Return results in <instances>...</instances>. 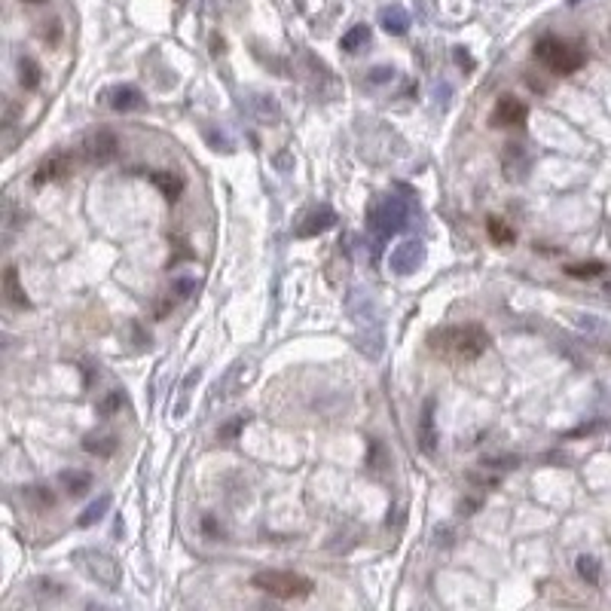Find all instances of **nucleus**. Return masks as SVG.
Here are the masks:
<instances>
[{
  "label": "nucleus",
  "instance_id": "f704fd0d",
  "mask_svg": "<svg viewBox=\"0 0 611 611\" xmlns=\"http://www.w3.org/2000/svg\"><path fill=\"white\" fill-rule=\"evenodd\" d=\"M25 3H43V0H25Z\"/></svg>",
  "mask_w": 611,
  "mask_h": 611
},
{
  "label": "nucleus",
  "instance_id": "4be33fe9",
  "mask_svg": "<svg viewBox=\"0 0 611 611\" xmlns=\"http://www.w3.org/2000/svg\"><path fill=\"white\" fill-rule=\"evenodd\" d=\"M364 43H370V28L367 25H355L352 31H345L343 40H339L343 52H358Z\"/></svg>",
  "mask_w": 611,
  "mask_h": 611
},
{
  "label": "nucleus",
  "instance_id": "bb28decb",
  "mask_svg": "<svg viewBox=\"0 0 611 611\" xmlns=\"http://www.w3.org/2000/svg\"><path fill=\"white\" fill-rule=\"evenodd\" d=\"M245 422H247V419H245V416H238V419H233V422H227V425H223V428H220V437H223V440H229V437H236V434H238V428H245Z\"/></svg>",
  "mask_w": 611,
  "mask_h": 611
},
{
  "label": "nucleus",
  "instance_id": "4468645a",
  "mask_svg": "<svg viewBox=\"0 0 611 611\" xmlns=\"http://www.w3.org/2000/svg\"><path fill=\"white\" fill-rule=\"evenodd\" d=\"M111 107H113V111H120V113H126V111H138V107H144V95H141V89H135V86H120V89H113V95H111Z\"/></svg>",
  "mask_w": 611,
  "mask_h": 611
},
{
  "label": "nucleus",
  "instance_id": "423d86ee",
  "mask_svg": "<svg viewBox=\"0 0 611 611\" xmlns=\"http://www.w3.org/2000/svg\"><path fill=\"white\" fill-rule=\"evenodd\" d=\"M80 153L92 162V165H107V162H113L120 156V138L113 135L111 129H98L83 141Z\"/></svg>",
  "mask_w": 611,
  "mask_h": 611
},
{
  "label": "nucleus",
  "instance_id": "20e7f679",
  "mask_svg": "<svg viewBox=\"0 0 611 611\" xmlns=\"http://www.w3.org/2000/svg\"><path fill=\"white\" fill-rule=\"evenodd\" d=\"M409 223V205L400 196H385L370 205L367 211V227L376 238H391Z\"/></svg>",
  "mask_w": 611,
  "mask_h": 611
},
{
  "label": "nucleus",
  "instance_id": "1a4fd4ad",
  "mask_svg": "<svg viewBox=\"0 0 611 611\" xmlns=\"http://www.w3.org/2000/svg\"><path fill=\"white\" fill-rule=\"evenodd\" d=\"M526 122V104L520 98L514 95H501L495 101V111H492V126L495 129H514V126H523Z\"/></svg>",
  "mask_w": 611,
  "mask_h": 611
},
{
  "label": "nucleus",
  "instance_id": "ddd939ff",
  "mask_svg": "<svg viewBox=\"0 0 611 611\" xmlns=\"http://www.w3.org/2000/svg\"><path fill=\"white\" fill-rule=\"evenodd\" d=\"M58 480H61V486L67 489V495H74V498H80V495H86V492L92 489V474H89V471H80V468L61 471Z\"/></svg>",
  "mask_w": 611,
  "mask_h": 611
},
{
  "label": "nucleus",
  "instance_id": "72a5a7b5",
  "mask_svg": "<svg viewBox=\"0 0 611 611\" xmlns=\"http://www.w3.org/2000/svg\"><path fill=\"white\" fill-rule=\"evenodd\" d=\"M89 611H104V608H98V605H89Z\"/></svg>",
  "mask_w": 611,
  "mask_h": 611
},
{
  "label": "nucleus",
  "instance_id": "a211bd4d",
  "mask_svg": "<svg viewBox=\"0 0 611 611\" xmlns=\"http://www.w3.org/2000/svg\"><path fill=\"white\" fill-rule=\"evenodd\" d=\"M111 505H113L111 495H101V498L92 501V505H89L86 510H83L80 516H76V526H80V529H89V526H95V523L107 514V510H111Z\"/></svg>",
  "mask_w": 611,
  "mask_h": 611
},
{
  "label": "nucleus",
  "instance_id": "473e14b6",
  "mask_svg": "<svg viewBox=\"0 0 611 611\" xmlns=\"http://www.w3.org/2000/svg\"><path fill=\"white\" fill-rule=\"evenodd\" d=\"M455 58L462 61V67H465V71H471V67H474V61L468 58V52H462V49H455Z\"/></svg>",
  "mask_w": 611,
  "mask_h": 611
},
{
  "label": "nucleus",
  "instance_id": "a878e982",
  "mask_svg": "<svg viewBox=\"0 0 611 611\" xmlns=\"http://www.w3.org/2000/svg\"><path fill=\"white\" fill-rule=\"evenodd\" d=\"M122 404H126V398H122L120 391H113L111 398H104V400H101V413H104V416H111V413H117V409H120Z\"/></svg>",
  "mask_w": 611,
  "mask_h": 611
},
{
  "label": "nucleus",
  "instance_id": "6e6552de",
  "mask_svg": "<svg viewBox=\"0 0 611 611\" xmlns=\"http://www.w3.org/2000/svg\"><path fill=\"white\" fill-rule=\"evenodd\" d=\"M334 223H336V211H334V208H330V205H312V208H306L303 220L297 223V236L300 238L321 236V233H327Z\"/></svg>",
  "mask_w": 611,
  "mask_h": 611
},
{
  "label": "nucleus",
  "instance_id": "39448f33",
  "mask_svg": "<svg viewBox=\"0 0 611 611\" xmlns=\"http://www.w3.org/2000/svg\"><path fill=\"white\" fill-rule=\"evenodd\" d=\"M74 560L80 562V569L86 571L92 581L104 584L107 590H117L120 587V562L113 556H107L101 551H76Z\"/></svg>",
  "mask_w": 611,
  "mask_h": 611
},
{
  "label": "nucleus",
  "instance_id": "f257e3e1",
  "mask_svg": "<svg viewBox=\"0 0 611 611\" xmlns=\"http://www.w3.org/2000/svg\"><path fill=\"white\" fill-rule=\"evenodd\" d=\"M428 349L440 352L443 358L474 361L489 349V334H486L483 324H455V327L434 330L428 336Z\"/></svg>",
  "mask_w": 611,
  "mask_h": 611
},
{
  "label": "nucleus",
  "instance_id": "6ab92c4d",
  "mask_svg": "<svg viewBox=\"0 0 611 611\" xmlns=\"http://www.w3.org/2000/svg\"><path fill=\"white\" fill-rule=\"evenodd\" d=\"M486 233L492 236L495 245H514L516 242V229L507 227L501 218H489V220H486Z\"/></svg>",
  "mask_w": 611,
  "mask_h": 611
},
{
  "label": "nucleus",
  "instance_id": "2f4dec72",
  "mask_svg": "<svg viewBox=\"0 0 611 611\" xmlns=\"http://www.w3.org/2000/svg\"><path fill=\"white\" fill-rule=\"evenodd\" d=\"M480 507V498H468V501H462V516H468V514H474V510Z\"/></svg>",
  "mask_w": 611,
  "mask_h": 611
},
{
  "label": "nucleus",
  "instance_id": "e433bc0d",
  "mask_svg": "<svg viewBox=\"0 0 611 611\" xmlns=\"http://www.w3.org/2000/svg\"><path fill=\"white\" fill-rule=\"evenodd\" d=\"M608 291H611V284H608Z\"/></svg>",
  "mask_w": 611,
  "mask_h": 611
},
{
  "label": "nucleus",
  "instance_id": "9b49d317",
  "mask_svg": "<svg viewBox=\"0 0 611 611\" xmlns=\"http://www.w3.org/2000/svg\"><path fill=\"white\" fill-rule=\"evenodd\" d=\"M3 297H6V303H10L13 309H31V300H28V293H25V288H22V282H19V269L15 266H6L3 269Z\"/></svg>",
  "mask_w": 611,
  "mask_h": 611
},
{
  "label": "nucleus",
  "instance_id": "f3484780",
  "mask_svg": "<svg viewBox=\"0 0 611 611\" xmlns=\"http://www.w3.org/2000/svg\"><path fill=\"white\" fill-rule=\"evenodd\" d=\"M379 22H382V28L389 31V34H407L409 13L404 10V6H385L382 15H379Z\"/></svg>",
  "mask_w": 611,
  "mask_h": 611
},
{
  "label": "nucleus",
  "instance_id": "5701e85b",
  "mask_svg": "<svg viewBox=\"0 0 611 611\" xmlns=\"http://www.w3.org/2000/svg\"><path fill=\"white\" fill-rule=\"evenodd\" d=\"M67 159H46L40 168H37V174H34V184H46V181H52V177H61V174H67Z\"/></svg>",
  "mask_w": 611,
  "mask_h": 611
},
{
  "label": "nucleus",
  "instance_id": "7c9ffc66",
  "mask_svg": "<svg viewBox=\"0 0 611 611\" xmlns=\"http://www.w3.org/2000/svg\"><path fill=\"white\" fill-rule=\"evenodd\" d=\"M202 529H205L208 538H218V535H220V532H218V523H214V516H205V520H202Z\"/></svg>",
  "mask_w": 611,
  "mask_h": 611
},
{
  "label": "nucleus",
  "instance_id": "cd10ccee",
  "mask_svg": "<svg viewBox=\"0 0 611 611\" xmlns=\"http://www.w3.org/2000/svg\"><path fill=\"white\" fill-rule=\"evenodd\" d=\"M193 291H196V282H193V278H177V282H174V293H177V297H190Z\"/></svg>",
  "mask_w": 611,
  "mask_h": 611
},
{
  "label": "nucleus",
  "instance_id": "7ed1b4c3",
  "mask_svg": "<svg viewBox=\"0 0 611 611\" xmlns=\"http://www.w3.org/2000/svg\"><path fill=\"white\" fill-rule=\"evenodd\" d=\"M251 584L275 599H306L315 590L312 578L297 575V571H284V569H263L251 578Z\"/></svg>",
  "mask_w": 611,
  "mask_h": 611
},
{
  "label": "nucleus",
  "instance_id": "f8f14e48",
  "mask_svg": "<svg viewBox=\"0 0 611 611\" xmlns=\"http://www.w3.org/2000/svg\"><path fill=\"white\" fill-rule=\"evenodd\" d=\"M117 437L113 434H104V431H92V434L83 437V450L89 455H98V459H111L117 453Z\"/></svg>",
  "mask_w": 611,
  "mask_h": 611
},
{
  "label": "nucleus",
  "instance_id": "2eb2a0df",
  "mask_svg": "<svg viewBox=\"0 0 611 611\" xmlns=\"http://www.w3.org/2000/svg\"><path fill=\"white\" fill-rule=\"evenodd\" d=\"M22 498H25L28 507H34V510H49L52 505H56V492H52L49 486H43V483L25 486V489H22Z\"/></svg>",
  "mask_w": 611,
  "mask_h": 611
},
{
  "label": "nucleus",
  "instance_id": "c9c22d12",
  "mask_svg": "<svg viewBox=\"0 0 611 611\" xmlns=\"http://www.w3.org/2000/svg\"><path fill=\"white\" fill-rule=\"evenodd\" d=\"M569 3H581V0H569Z\"/></svg>",
  "mask_w": 611,
  "mask_h": 611
},
{
  "label": "nucleus",
  "instance_id": "9d476101",
  "mask_svg": "<svg viewBox=\"0 0 611 611\" xmlns=\"http://www.w3.org/2000/svg\"><path fill=\"white\" fill-rule=\"evenodd\" d=\"M434 398H428L422 404V416H419V431H416V440H419V450L425 455L437 453V425H434Z\"/></svg>",
  "mask_w": 611,
  "mask_h": 611
},
{
  "label": "nucleus",
  "instance_id": "aec40b11",
  "mask_svg": "<svg viewBox=\"0 0 611 611\" xmlns=\"http://www.w3.org/2000/svg\"><path fill=\"white\" fill-rule=\"evenodd\" d=\"M40 65H37L34 58H22L19 61V83L22 89H37L40 86Z\"/></svg>",
  "mask_w": 611,
  "mask_h": 611
},
{
  "label": "nucleus",
  "instance_id": "0eeeda50",
  "mask_svg": "<svg viewBox=\"0 0 611 611\" xmlns=\"http://www.w3.org/2000/svg\"><path fill=\"white\" fill-rule=\"evenodd\" d=\"M422 263H425V245L419 242V238H407V242H400L391 251L389 269L394 275H413Z\"/></svg>",
  "mask_w": 611,
  "mask_h": 611
},
{
  "label": "nucleus",
  "instance_id": "f03ea898",
  "mask_svg": "<svg viewBox=\"0 0 611 611\" xmlns=\"http://www.w3.org/2000/svg\"><path fill=\"white\" fill-rule=\"evenodd\" d=\"M532 56H535L541 65L547 67V71H553V74H560V76H569V74H575L578 67L587 61V56H584V49L581 46H575V43H566V40H560V37H541V40L535 43V49H532Z\"/></svg>",
  "mask_w": 611,
  "mask_h": 611
},
{
  "label": "nucleus",
  "instance_id": "412c9836",
  "mask_svg": "<svg viewBox=\"0 0 611 611\" xmlns=\"http://www.w3.org/2000/svg\"><path fill=\"white\" fill-rule=\"evenodd\" d=\"M575 569H578V575H581V581H587V584H599L602 566H599V560H596V556H590V553L578 556Z\"/></svg>",
  "mask_w": 611,
  "mask_h": 611
},
{
  "label": "nucleus",
  "instance_id": "393cba45",
  "mask_svg": "<svg viewBox=\"0 0 611 611\" xmlns=\"http://www.w3.org/2000/svg\"><path fill=\"white\" fill-rule=\"evenodd\" d=\"M520 465V455H495V459H483V468H498V471H510Z\"/></svg>",
  "mask_w": 611,
  "mask_h": 611
},
{
  "label": "nucleus",
  "instance_id": "dca6fc26",
  "mask_svg": "<svg viewBox=\"0 0 611 611\" xmlns=\"http://www.w3.org/2000/svg\"><path fill=\"white\" fill-rule=\"evenodd\" d=\"M150 184L153 187H159V193L165 199H181V193H184V181L177 174H172V172H150Z\"/></svg>",
  "mask_w": 611,
  "mask_h": 611
},
{
  "label": "nucleus",
  "instance_id": "c756f323",
  "mask_svg": "<svg viewBox=\"0 0 611 611\" xmlns=\"http://www.w3.org/2000/svg\"><path fill=\"white\" fill-rule=\"evenodd\" d=\"M391 76H394L391 67H376V71H370V83H385V80H391Z\"/></svg>",
  "mask_w": 611,
  "mask_h": 611
},
{
  "label": "nucleus",
  "instance_id": "c85d7f7f",
  "mask_svg": "<svg viewBox=\"0 0 611 611\" xmlns=\"http://www.w3.org/2000/svg\"><path fill=\"white\" fill-rule=\"evenodd\" d=\"M578 324H581L584 330H602V334H608V324L599 318H578Z\"/></svg>",
  "mask_w": 611,
  "mask_h": 611
},
{
  "label": "nucleus",
  "instance_id": "b1692460",
  "mask_svg": "<svg viewBox=\"0 0 611 611\" xmlns=\"http://www.w3.org/2000/svg\"><path fill=\"white\" fill-rule=\"evenodd\" d=\"M566 272L575 275V278H593V275L605 272V263H581V266H566Z\"/></svg>",
  "mask_w": 611,
  "mask_h": 611
}]
</instances>
